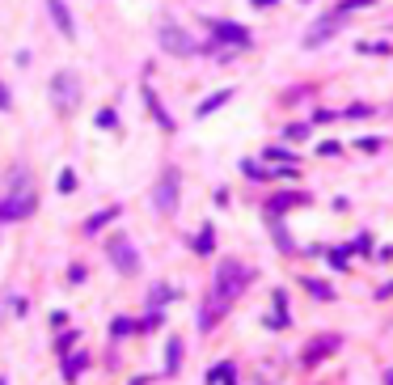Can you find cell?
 Segmentation results:
<instances>
[{"instance_id":"1","label":"cell","mask_w":393,"mask_h":385,"mask_svg":"<svg viewBox=\"0 0 393 385\" xmlns=\"http://www.w3.org/2000/svg\"><path fill=\"white\" fill-rule=\"evenodd\" d=\"M250 280H254V267H245V262H237V258H220L216 280H212V297L199 309V330H212L220 318H225L229 305L245 293V284H250Z\"/></svg>"},{"instance_id":"2","label":"cell","mask_w":393,"mask_h":385,"mask_svg":"<svg viewBox=\"0 0 393 385\" xmlns=\"http://www.w3.org/2000/svg\"><path fill=\"white\" fill-rule=\"evenodd\" d=\"M38 208V190L30 182V174H13V186L5 190V199H0V221H26V216Z\"/></svg>"},{"instance_id":"3","label":"cell","mask_w":393,"mask_h":385,"mask_svg":"<svg viewBox=\"0 0 393 385\" xmlns=\"http://www.w3.org/2000/svg\"><path fill=\"white\" fill-rule=\"evenodd\" d=\"M51 106L60 114H72V110L81 106V77L72 68H60L55 77H51Z\"/></svg>"},{"instance_id":"4","label":"cell","mask_w":393,"mask_h":385,"mask_svg":"<svg viewBox=\"0 0 393 385\" xmlns=\"http://www.w3.org/2000/svg\"><path fill=\"white\" fill-rule=\"evenodd\" d=\"M157 42H161L165 55H178V60H190V55L203 51V47L194 42V34H186L182 26H174V21H161L157 26Z\"/></svg>"},{"instance_id":"5","label":"cell","mask_w":393,"mask_h":385,"mask_svg":"<svg viewBox=\"0 0 393 385\" xmlns=\"http://www.w3.org/2000/svg\"><path fill=\"white\" fill-rule=\"evenodd\" d=\"M178 186H182L178 170H174V165H165L161 178H157V186H153V208H157L161 216H174V212H178Z\"/></svg>"},{"instance_id":"6","label":"cell","mask_w":393,"mask_h":385,"mask_svg":"<svg viewBox=\"0 0 393 385\" xmlns=\"http://www.w3.org/2000/svg\"><path fill=\"white\" fill-rule=\"evenodd\" d=\"M207 30H212V38H216L220 47H229V51H233V47H250V42H254L250 30H245V26H233V21H225V17H212Z\"/></svg>"},{"instance_id":"7","label":"cell","mask_w":393,"mask_h":385,"mask_svg":"<svg viewBox=\"0 0 393 385\" xmlns=\"http://www.w3.org/2000/svg\"><path fill=\"white\" fill-rule=\"evenodd\" d=\"M106 250H110V262H114V271H123V275H136V271H140L136 246H131V242H127L123 233H118V237H110V246H106Z\"/></svg>"},{"instance_id":"8","label":"cell","mask_w":393,"mask_h":385,"mask_svg":"<svg viewBox=\"0 0 393 385\" xmlns=\"http://www.w3.org/2000/svg\"><path fill=\"white\" fill-rule=\"evenodd\" d=\"M338 347H342V339H338V334H317V339H309V343H305V351H301V364H305V369H313V364H322L326 356H334Z\"/></svg>"},{"instance_id":"9","label":"cell","mask_w":393,"mask_h":385,"mask_svg":"<svg viewBox=\"0 0 393 385\" xmlns=\"http://www.w3.org/2000/svg\"><path fill=\"white\" fill-rule=\"evenodd\" d=\"M338 17H342L338 9H334V13H326V17H322V21H317V26H313L309 34H305V47H322V42H330V38L338 34V26H342V21H338Z\"/></svg>"},{"instance_id":"10","label":"cell","mask_w":393,"mask_h":385,"mask_svg":"<svg viewBox=\"0 0 393 385\" xmlns=\"http://www.w3.org/2000/svg\"><path fill=\"white\" fill-rule=\"evenodd\" d=\"M47 9H51V21H55V30L64 38H77V26H72V13H68L64 0H47Z\"/></svg>"},{"instance_id":"11","label":"cell","mask_w":393,"mask_h":385,"mask_svg":"<svg viewBox=\"0 0 393 385\" xmlns=\"http://www.w3.org/2000/svg\"><path fill=\"white\" fill-rule=\"evenodd\" d=\"M144 102H149V110H153V119H157V123H161L165 132H174V119H169V110H165V106L157 102V93H153L149 85H144Z\"/></svg>"},{"instance_id":"12","label":"cell","mask_w":393,"mask_h":385,"mask_svg":"<svg viewBox=\"0 0 393 385\" xmlns=\"http://www.w3.org/2000/svg\"><path fill=\"white\" fill-rule=\"evenodd\" d=\"M229 98H233V89H220V93H212V98H203L199 106H194V114H199V119H207L212 110H220V106H225Z\"/></svg>"},{"instance_id":"13","label":"cell","mask_w":393,"mask_h":385,"mask_svg":"<svg viewBox=\"0 0 393 385\" xmlns=\"http://www.w3.org/2000/svg\"><path fill=\"white\" fill-rule=\"evenodd\" d=\"M296 203H309V195H275L271 203H266V212H271V216H283L288 208H296Z\"/></svg>"},{"instance_id":"14","label":"cell","mask_w":393,"mask_h":385,"mask_svg":"<svg viewBox=\"0 0 393 385\" xmlns=\"http://www.w3.org/2000/svg\"><path fill=\"white\" fill-rule=\"evenodd\" d=\"M182 369V339H169L165 343V373H178Z\"/></svg>"},{"instance_id":"15","label":"cell","mask_w":393,"mask_h":385,"mask_svg":"<svg viewBox=\"0 0 393 385\" xmlns=\"http://www.w3.org/2000/svg\"><path fill=\"white\" fill-rule=\"evenodd\" d=\"M114 216H118V208H102V212H93L89 221H85V233H97V229H102V225H110Z\"/></svg>"},{"instance_id":"16","label":"cell","mask_w":393,"mask_h":385,"mask_svg":"<svg viewBox=\"0 0 393 385\" xmlns=\"http://www.w3.org/2000/svg\"><path fill=\"white\" fill-rule=\"evenodd\" d=\"M351 254H355V246H334V250H330V267L342 271V267L351 262Z\"/></svg>"},{"instance_id":"17","label":"cell","mask_w":393,"mask_h":385,"mask_svg":"<svg viewBox=\"0 0 393 385\" xmlns=\"http://www.w3.org/2000/svg\"><path fill=\"white\" fill-rule=\"evenodd\" d=\"M262 157H266V161H283V165H296V153H292V149H279V144H271V149H266Z\"/></svg>"},{"instance_id":"18","label":"cell","mask_w":393,"mask_h":385,"mask_svg":"<svg viewBox=\"0 0 393 385\" xmlns=\"http://www.w3.org/2000/svg\"><path fill=\"white\" fill-rule=\"evenodd\" d=\"M305 288H309V297H317V301H334L330 284H322V280H305Z\"/></svg>"},{"instance_id":"19","label":"cell","mask_w":393,"mask_h":385,"mask_svg":"<svg viewBox=\"0 0 393 385\" xmlns=\"http://www.w3.org/2000/svg\"><path fill=\"white\" fill-rule=\"evenodd\" d=\"M212 246H216V233H212V225H207L199 237H194V250H199V254H212Z\"/></svg>"},{"instance_id":"20","label":"cell","mask_w":393,"mask_h":385,"mask_svg":"<svg viewBox=\"0 0 393 385\" xmlns=\"http://www.w3.org/2000/svg\"><path fill=\"white\" fill-rule=\"evenodd\" d=\"M271 237H275L283 250H296V246H292V237H288V229H283V221H271Z\"/></svg>"},{"instance_id":"21","label":"cell","mask_w":393,"mask_h":385,"mask_svg":"<svg viewBox=\"0 0 393 385\" xmlns=\"http://www.w3.org/2000/svg\"><path fill=\"white\" fill-rule=\"evenodd\" d=\"M241 174H250V178H271V170H262L258 161H241Z\"/></svg>"},{"instance_id":"22","label":"cell","mask_w":393,"mask_h":385,"mask_svg":"<svg viewBox=\"0 0 393 385\" xmlns=\"http://www.w3.org/2000/svg\"><path fill=\"white\" fill-rule=\"evenodd\" d=\"M364 55H389V42H359Z\"/></svg>"},{"instance_id":"23","label":"cell","mask_w":393,"mask_h":385,"mask_svg":"<svg viewBox=\"0 0 393 385\" xmlns=\"http://www.w3.org/2000/svg\"><path fill=\"white\" fill-rule=\"evenodd\" d=\"M81 369H85V356H68V364H64V373H68V381H72V377H77Z\"/></svg>"},{"instance_id":"24","label":"cell","mask_w":393,"mask_h":385,"mask_svg":"<svg viewBox=\"0 0 393 385\" xmlns=\"http://www.w3.org/2000/svg\"><path fill=\"white\" fill-rule=\"evenodd\" d=\"M169 297H174V288H165V284H157V288H153V297H149V301H153V305H165Z\"/></svg>"},{"instance_id":"25","label":"cell","mask_w":393,"mask_h":385,"mask_svg":"<svg viewBox=\"0 0 393 385\" xmlns=\"http://www.w3.org/2000/svg\"><path fill=\"white\" fill-rule=\"evenodd\" d=\"M72 186H77V174L64 170V174H60V190H64V195H72Z\"/></svg>"},{"instance_id":"26","label":"cell","mask_w":393,"mask_h":385,"mask_svg":"<svg viewBox=\"0 0 393 385\" xmlns=\"http://www.w3.org/2000/svg\"><path fill=\"white\" fill-rule=\"evenodd\" d=\"M309 132H313L309 123H292V127H288V140H305Z\"/></svg>"},{"instance_id":"27","label":"cell","mask_w":393,"mask_h":385,"mask_svg":"<svg viewBox=\"0 0 393 385\" xmlns=\"http://www.w3.org/2000/svg\"><path fill=\"white\" fill-rule=\"evenodd\" d=\"M118 123V119H114V110H102V114H97V127H102V132H110Z\"/></svg>"},{"instance_id":"28","label":"cell","mask_w":393,"mask_h":385,"mask_svg":"<svg viewBox=\"0 0 393 385\" xmlns=\"http://www.w3.org/2000/svg\"><path fill=\"white\" fill-rule=\"evenodd\" d=\"M364 114H372V110H368V106H347V110H342V119H364Z\"/></svg>"},{"instance_id":"29","label":"cell","mask_w":393,"mask_h":385,"mask_svg":"<svg viewBox=\"0 0 393 385\" xmlns=\"http://www.w3.org/2000/svg\"><path fill=\"white\" fill-rule=\"evenodd\" d=\"M9 106H13V98L5 93V85H0V110H9Z\"/></svg>"},{"instance_id":"30","label":"cell","mask_w":393,"mask_h":385,"mask_svg":"<svg viewBox=\"0 0 393 385\" xmlns=\"http://www.w3.org/2000/svg\"><path fill=\"white\" fill-rule=\"evenodd\" d=\"M250 5H258V9H271V5H279V0H250Z\"/></svg>"},{"instance_id":"31","label":"cell","mask_w":393,"mask_h":385,"mask_svg":"<svg viewBox=\"0 0 393 385\" xmlns=\"http://www.w3.org/2000/svg\"><path fill=\"white\" fill-rule=\"evenodd\" d=\"M385 385H393V369H385Z\"/></svg>"},{"instance_id":"32","label":"cell","mask_w":393,"mask_h":385,"mask_svg":"<svg viewBox=\"0 0 393 385\" xmlns=\"http://www.w3.org/2000/svg\"><path fill=\"white\" fill-rule=\"evenodd\" d=\"M0 385H5V377H0Z\"/></svg>"}]
</instances>
